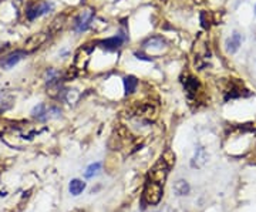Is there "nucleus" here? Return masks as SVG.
<instances>
[{
	"label": "nucleus",
	"mask_w": 256,
	"mask_h": 212,
	"mask_svg": "<svg viewBox=\"0 0 256 212\" xmlns=\"http://www.w3.org/2000/svg\"><path fill=\"white\" fill-rule=\"evenodd\" d=\"M242 34H239V33H234L232 36L229 37L228 40H226V52L228 53H236L238 52V48L240 47V44H242Z\"/></svg>",
	"instance_id": "nucleus-7"
},
{
	"label": "nucleus",
	"mask_w": 256,
	"mask_h": 212,
	"mask_svg": "<svg viewBox=\"0 0 256 212\" xmlns=\"http://www.w3.org/2000/svg\"><path fill=\"white\" fill-rule=\"evenodd\" d=\"M128 36L124 33V32H120L118 34H116V36L108 37V38H106V40H102L100 44L104 48H107V50H117L120 47L124 44V42H127Z\"/></svg>",
	"instance_id": "nucleus-6"
},
{
	"label": "nucleus",
	"mask_w": 256,
	"mask_h": 212,
	"mask_svg": "<svg viewBox=\"0 0 256 212\" xmlns=\"http://www.w3.org/2000/svg\"><path fill=\"white\" fill-rule=\"evenodd\" d=\"M161 160L164 161L166 166L171 168V166H172L175 164V154H174V152H172V151H171V150H166L164 154H162V157H161Z\"/></svg>",
	"instance_id": "nucleus-12"
},
{
	"label": "nucleus",
	"mask_w": 256,
	"mask_h": 212,
	"mask_svg": "<svg viewBox=\"0 0 256 212\" xmlns=\"http://www.w3.org/2000/svg\"><path fill=\"white\" fill-rule=\"evenodd\" d=\"M138 80L137 77L134 76H127L124 77V90H126V94H132V92L137 90Z\"/></svg>",
	"instance_id": "nucleus-9"
},
{
	"label": "nucleus",
	"mask_w": 256,
	"mask_h": 212,
	"mask_svg": "<svg viewBox=\"0 0 256 212\" xmlns=\"http://www.w3.org/2000/svg\"><path fill=\"white\" fill-rule=\"evenodd\" d=\"M26 56H28L26 50H14V52L3 56L0 58V67L4 68V70H10L12 67H14V66L18 64V62H22Z\"/></svg>",
	"instance_id": "nucleus-5"
},
{
	"label": "nucleus",
	"mask_w": 256,
	"mask_h": 212,
	"mask_svg": "<svg viewBox=\"0 0 256 212\" xmlns=\"http://www.w3.org/2000/svg\"><path fill=\"white\" fill-rule=\"evenodd\" d=\"M100 170L101 162H94V164H92V166L86 170V176H87V178H92V176H97V174L100 172Z\"/></svg>",
	"instance_id": "nucleus-13"
},
{
	"label": "nucleus",
	"mask_w": 256,
	"mask_h": 212,
	"mask_svg": "<svg viewBox=\"0 0 256 212\" xmlns=\"http://www.w3.org/2000/svg\"><path fill=\"white\" fill-rule=\"evenodd\" d=\"M84 188H86V184L80 180H73L70 182V192L73 195H80L84 191Z\"/></svg>",
	"instance_id": "nucleus-11"
},
{
	"label": "nucleus",
	"mask_w": 256,
	"mask_h": 212,
	"mask_svg": "<svg viewBox=\"0 0 256 212\" xmlns=\"http://www.w3.org/2000/svg\"><path fill=\"white\" fill-rule=\"evenodd\" d=\"M255 14H256V6H255Z\"/></svg>",
	"instance_id": "nucleus-14"
},
{
	"label": "nucleus",
	"mask_w": 256,
	"mask_h": 212,
	"mask_svg": "<svg viewBox=\"0 0 256 212\" xmlns=\"http://www.w3.org/2000/svg\"><path fill=\"white\" fill-rule=\"evenodd\" d=\"M206 160H208L206 151L202 147H200L198 148V151H196V154H195V157L192 160L191 166H194V168H201V166H204V164L206 162Z\"/></svg>",
	"instance_id": "nucleus-8"
},
{
	"label": "nucleus",
	"mask_w": 256,
	"mask_h": 212,
	"mask_svg": "<svg viewBox=\"0 0 256 212\" xmlns=\"http://www.w3.org/2000/svg\"><path fill=\"white\" fill-rule=\"evenodd\" d=\"M54 9V4L52 2H40L37 4H30L26 10V16L28 20H36V18L44 16Z\"/></svg>",
	"instance_id": "nucleus-4"
},
{
	"label": "nucleus",
	"mask_w": 256,
	"mask_h": 212,
	"mask_svg": "<svg viewBox=\"0 0 256 212\" xmlns=\"http://www.w3.org/2000/svg\"><path fill=\"white\" fill-rule=\"evenodd\" d=\"M174 190L175 192L178 195H186L190 192V184L186 182V181H184V180H180V181H176L174 185Z\"/></svg>",
	"instance_id": "nucleus-10"
},
{
	"label": "nucleus",
	"mask_w": 256,
	"mask_h": 212,
	"mask_svg": "<svg viewBox=\"0 0 256 212\" xmlns=\"http://www.w3.org/2000/svg\"><path fill=\"white\" fill-rule=\"evenodd\" d=\"M94 16H96V13H94V10L92 9H87L84 10V12H82V13L77 16V18L74 20V32H76V33H84V32H87L88 28H92Z\"/></svg>",
	"instance_id": "nucleus-3"
},
{
	"label": "nucleus",
	"mask_w": 256,
	"mask_h": 212,
	"mask_svg": "<svg viewBox=\"0 0 256 212\" xmlns=\"http://www.w3.org/2000/svg\"><path fill=\"white\" fill-rule=\"evenodd\" d=\"M62 114V111L58 110L54 106H47L44 102H40L32 110V116L37 118L38 121H47L50 118H56Z\"/></svg>",
	"instance_id": "nucleus-2"
},
{
	"label": "nucleus",
	"mask_w": 256,
	"mask_h": 212,
	"mask_svg": "<svg viewBox=\"0 0 256 212\" xmlns=\"http://www.w3.org/2000/svg\"><path fill=\"white\" fill-rule=\"evenodd\" d=\"M162 192H164V185L148 180L144 190V201L150 205H156L161 201Z\"/></svg>",
	"instance_id": "nucleus-1"
}]
</instances>
